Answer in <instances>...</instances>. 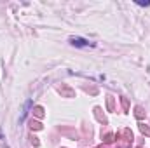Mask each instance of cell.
I'll return each mask as SVG.
<instances>
[{
  "label": "cell",
  "instance_id": "5b68a950",
  "mask_svg": "<svg viewBox=\"0 0 150 148\" xmlns=\"http://www.w3.org/2000/svg\"><path fill=\"white\" fill-rule=\"evenodd\" d=\"M112 138H113V134H112V132H107V134H101V140H103L105 143H110V141H113Z\"/></svg>",
  "mask_w": 150,
  "mask_h": 148
},
{
  "label": "cell",
  "instance_id": "30bf717a",
  "mask_svg": "<svg viewBox=\"0 0 150 148\" xmlns=\"http://www.w3.org/2000/svg\"><path fill=\"white\" fill-rule=\"evenodd\" d=\"M96 148H110V147H107V145H103V147H96Z\"/></svg>",
  "mask_w": 150,
  "mask_h": 148
},
{
  "label": "cell",
  "instance_id": "ba28073f",
  "mask_svg": "<svg viewBox=\"0 0 150 148\" xmlns=\"http://www.w3.org/2000/svg\"><path fill=\"white\" fill-rule=\"evenodd\" d=\"M120 103H122V108H124V111L129 110V103H127V99H126V98H120Z\"/></svg>",
  "mask_w": 150,
  "mask_h": 148
},
{
  "label": "cell",
  "instance_id": "8992f818",
  "mask_svg": "<svg viewBox=\"0 0 150 148\" xmlns=\"http://www.w3.org/2000/svg\"><path fill=\"white\" fill-rule=\"evenodd\" d=\"M140 131H142L143 134H147V136H150V127L147 125V124H140Z\"/></svg>",
  "mask_w": 150,
  "mask_h": 148
},
{
  "label": "cell",
  "instance_id": "7a4b0ae2",
  "mask_svg": "<svg viewBox=\"0 0 150 148\" xmlns=\"http://www.w3.org/2000/svg\"><path fill=\"white\" fill-rule=\"evenodd\" d=\"M33 103L32 101H26L25 103V108H23V113H21V117H19V122H23L25 120V117H26V113H28V110H30V106H32Z\"/></svg>",
  "mask_w": 150,
  "mask_h": 148
},
{
  "label": "cell",
  "instance_id": "3957f363",
  "mask_svg": "<svg viewBox=\"0 0 150 148\" xmlns=\"http://www.w3.org/2000/svg\"><path fill=\"white\" fill-rule=\"evenodd\" d=\"M33 115L38 117V118H42L44 117V108L42 106H33Z\"/></svg>",
  "mask_w": 150,
  "mask_h": 148
},
{
  "label": "cell",
  "instance_id": "6da1fadb",
  "mask_svg": "<svg viewBox=\"0 0 150 148\" xmlns=\"http://www.w3.org/2000/svg\"><path fill=\"white\" fill-rule=\"evenodd\" d=\"M68 42H70V45H74V47H94V45H96L94 42H91V40H87V38H82V37H70Z\"/></svg>",
  "mask_w": 150,
  "mask_h": 148
},
{
  "label": "cell",
  "instance_id": "277c9868",
  "mask_svg": "<svg viewBox=\"0 0 150 148\" xmlns=\"http://www.w3.org/2000/svg\"><path fill=\"white\" fill-rule=\"evenodd\" d=\"M30 129H32V131H33V129L38 131V129H42V124L37 122V120H32V122H30Z\"/></svg>",
  "mask_w": 150,
  "mask_h": 148
},
{
  "label": "cell",
  "instance_id": "8fae6325",
  "mask_svg": "<svg viewBox=\"0 0 150 148\" xmlns=\"http://www.w3.org/2000/svg\"><path fill=\"white\" fill-rule=\"evenodd\" d=\"M138 148H142V147H138Z\"/></svg>",
  "mask_w": 150,
  "mask_h": 148
},
{
  "label": "cell",
  "instance_id": "9c48e42d",
  "mask_svg": "<svg viewBox=\"0 0 150 148\" xmlns=\"http://www.w3.org/2000/svg\"><path fill=\"white\" fill-rule=\"evenodd\" d=\"M108 108H110V110L113 108V98L112 96H108Z\"/></svg>",
  "mask_w": 150,
  "mask_h": 148
},
{
  "label": "cell",
  "instance_id": "52a82bcc",
  "mask_svg": "<svg viewBox=\"0 0 150 148\" xmlns=\"http://www.w3.org/2000/svg\"><path fill=\"white\" fill-rule=\"evenodd\" d=\"M134 115H136V118H142V117H143V113H145V111H143V108H142V106H136V108H134Z\"/></svg>",
  "mask_w": 150,
  "mask_h": 148
}]
</instances>
